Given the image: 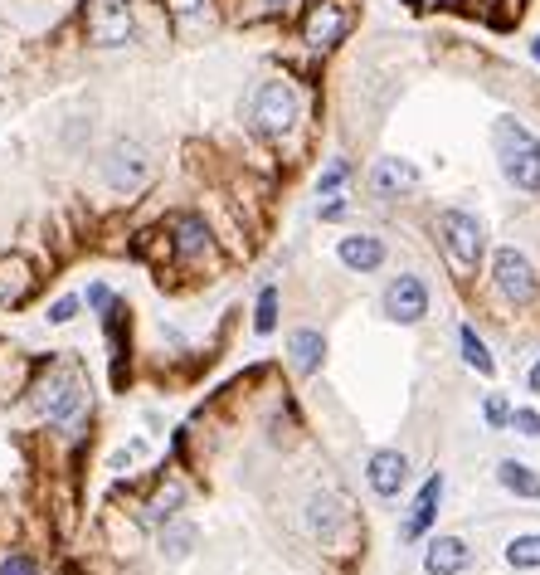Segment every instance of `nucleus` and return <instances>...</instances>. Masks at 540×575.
Returning <instances> with one entry per match:
<instances>
[{"mask_svg": "<svg viewBox=\"0 0 540 575\" xmlns=\"http://www.w3.org/2000/svg\"><path fill=\"white\" fill-rule=\"evenodd\" d=\"M492 152H497V166L516 191L540 195V137L526 122L497 117L492 122Z\"/></svg>", "mask_w": 540, "mask_h": 575, "instance_id": "obj_1", "label": "nucleus"}, {"mask_svg": "<svg viewBox=\"0 0 540 575\" xmlns=\"http://www.w3.org/2000/svg\"><path fill=\"white\" fill-rule=\"evenodd\" d=\"M302 117V93L292 78H263L249 88V103H244V122H249L258 137L268 142H283Z\"/></svg>", "mask_w": 540, "mask_h": 575, "instance_id": "obj_2", "label": "nucleus"}, {"mask_svg": "<svg viewBox=\"0 0 540 575\" xmlns=\"http://www.w3.org/2000/svg\"><path fill=\"white\" fill-rule=\"evenodd\" d=\"M433 230H438V244H443V254H448V264H453L458 278L477 273L482 249H487V230H482V220L472 210H443Z\"/></svg>", "mask_w": 540, "mask_h": 575, "instance_id": "obj_3", "label": "nucleus"}, {"mask_svg": "<svg viewBox=\"0 0 540 575\" xmlns=\"http://www.w3.org/2000/svg\"><path fill=\"white\" fill-rule=\"evenodd\" d=\"M356 25V0H312L302 10V44L312 54H331Z\"/></svg>", "mask_w": 540, "mask_h": 575, "instance_id": "obj_4", "label": "nucleus"}, {"mask_svg": "<svg viewBox=\"0 0 540 575\" xmlns=\"http://www.w3.org/2000/svg\"><path fill=\"white\" fill-rule=\"evenodd\" d=\"M83 39L93 49H122L137 39V10L127 0H88L83 5Z\"/></svg>", "mask_w": 540, "mask_h": 575, "instance_id": "obj_5", "label": "nucleus"}, {"mask_svg": "<svg viewBox=\"0 0 540 575\" xmlns=\"http://www.w3.org/2000/svg\"><path fill=\"white\" fill-rule=\"evenodd\" d=\"M103 181H108L117 195H137L151 181V156H146L142 142H132V137H122V142H112L108 156H103Z\"/></svg>", "mask_w": 540, "mask_h": 575, "instance_id": "obj_6", "label": "nucleus"}, {"mask_svg": "<svg viewBox=\"0 0 540 575\" xmlns=\"http://www.w3.org/2000/svg\"><path fill=\"white\" fill-rule=\"evenodd\" d=\"M78 405H83V381H78L73 366H54V371L35 385V410L44 415V420L64 424Z\"/></svg>", "mask_w": 540, "mask_h": 575, "instance_id": "obj_7", "label": "nucleus"}, {"mask_svg": "<svg viewBox=\"0 0 540 575\" xmlns=\"http://www.w3.org/2000/svg\"><path fill=\"white\" fill-rule=\"evenodd\" d=\"M492 278H497L506 303H531V298H536V269H531V259H526L521 249H497Z\"/></svg>", "mask_w": 540, "mask_h": 575, "instance_id": "obj_8", "label": "nucleus"}, {"mask_svg": "<svg viewBox=\"0 0 540 575\" xmlns=\"http://www.w3.org/2000/svg\"><path fill=\"white\" fill-rule=\"evenodd\" d=\"M424 312H429V288H424V278L399 273L395 283L385 288V317H390V322H404V327H414V322H424Z\"/></svg>", "mask_w": 540, "mask_h": 575, "instance_id": "obj_9", "label": "nucleus"}, {"mask_svg": "<svg viewBox=\"0 0 540 575\" xmlns=\"http://www.w3.org/2000/svg\"><path fill=\"white\" fill-rule=\"evenodd\" d=\"M365 483L375 498H399V488L409 483V459L399 449H375L370 468H365Z\"/></svg>", "mask_w": 540, "mask_h": 575, "instance_id": "obj_10", "label": "nucleus"}, {"mask_svg": "<svg viewBox=\"0 0 540 575\" xmlns=\"http://www.w3.org/2000/svg\"><path fill=\"white\" fill-rule=\"evenodd\" d=\"M370 191L380 200H399V195H414L419 191V171L404 161V156H380L375 171H370Z\"/></svg>", "mask_w": 540, "mask_h": 575, "instance_id": "obj_11", "label": "nucleus"}, {"mask_svg": "<svg viewBox=\"0 0 540 575\" xmlns=\"http://www.w3.org/2000/svg\"><path fill=\"white\" fill-rule=\"evenodd\" d=\"M307 527H312V537L341 541V532L351 527V507L341 498H331V493H312V502H307Z\"/></svg>", "mask_w": 540, "mask_h": 575, "instance_id": "obj_12", "label": "nucleus"}, {"mask_svg": "<svg viewBox=\"0 0 540 575\" xmlns=\"http://www.w3.org/2000/svg\"><path fill=\"white\" fill-rule=\"evenodd\" d=\"M180 39H205L215 30V0H161Z\"/></svg>", "mask_w": 540, "mask_h": 575, "instance_id": "obj_13", "label": "nucleus"}, {"mask_svg": "<svg viewBox=\"0 0 540 575\" xmlns=\"http://www.w3.org/2000/svg\"><path fill=\"white\" fill-rule=\"evenodd\" d=\"M336 259L351 273H375L385 264V244H380L375 234H346V239L336 244Z\"/></svg>", "mask_w": 540, "mask_h": 575, "instance_id": "obj_14", "label": "nucleus"}, {"mask_svg": "<svg viewBox=\"0 0 540 575\" xmlns=\"http://www.w3.org/2000/svg\"><path fill=\"white\" fill-rule=\"evenodd\" d=\"M472 561V546L463 537H433L424 551V571L429 575H458Z\"/></svg>", "mask_w": 540, "mask_h": 575, "instance_id": "obj_15", "label": "nucleus"}, {"mask_svg": "<svg viewBox=\"0 0 540 575\" xmlns=\"http://www.w3.org/2000/svg\"><path fill=\"white\" fill-rule=\"evenodd\" d=\"M171 249H176V259H200L205 249H210V225L200 220V215H176L171 220Z\"/></svg>", "mask_w": 540, "mask_h": 575, "instance_id": "obj_16", "label": "nucleus"}, {"mask_svg": "<svg viewBox=\"0 0 540 575\" xmlns=\"http://www.w3.org/2000/svg\"><path fill=\"white\" fill-rule=\"evenodd\" d=\"M288 361L297 376H317L326 361V337L322 332H312V327H302V332H292L288 337Z\"/></svg>", "mask_w": 540, "mask_h": 575, "instance_id": "obj_17", "label": "nucleus"}, {"mask_svg": "<svg viewBox=\"0 0 540 575\" xmlns=\"http://www.w3.org/2000/svg\"><path fill=\"white\" fill-rule=\"evenodd\" d=\"M30 288H35L30 264H25L20 254H5V259H0V307L25 303V298H30Z\"/></svg>", "mask_w": 540, "mask_h": 575, "instance_id": "obj_18", "label": "nucleus"}, {"mask_svg": "<svg viewBox=\"0 0 540 575\" xmlns=\"http://www.w3.org/2000/svg\"><path fill=\"white\" fill-rule=\"evenodd\" d=\"M438 498H443V473H433L429 483L419 488V498H414V512H409V522H404V537H419V532L429 527L433 512H438Z\"/></svg>", "mask_w": 540, "mask_h": 575, "instance_id": "obj_19", "label": "nucleus"}, {"mask_svg": "<svg viewBox=\"0 0 540 575\" xmlns=\"http://www.w3.org/2000/svg\"><path fill=\"white\" fill-rule=\"evenodd\" d=\"M497 483H502L506 493H516V498H536L540 502V478L526 468V463L502 459V463H497Z\"/></svg>", "mask_w": 540, "mask_h": 575, "instance_id": "obj_20", "label": "nucleus"}, {"mask_svg": "<svg viewBox=\"0 0 540 575\" xmlns=\"http://www.w3.org/2000/svg\"><path fill=\"white\" fill-rule=\"evenodd\" d=\"M458 342H463V361H468L477 376H492L497 371V361H492V351H487V342L472 332V327H458Z\"/></svg>", "mask_w": 540, "mask_h": 575, "instance_id": "obj_21", "label": "nucleus"}, {"mask_svg": "<svg viewBox=\"0 0 540 575\" xmlns=\"http://www.w3.org/2000/svg\"><path fill=\"white\" fill-rule=\"evenodd\" d=\"M190 546H195V527L171 517V522L161 527V551H166L171 561H185V556H190Z\"/></svg>", "mask_w": 540, "mask_h": 575, "instance_id": "obj_22", "label": "nucleus"}, {"mask_svg": "<svg viewBox=\"0 0 540 575\" xmlns=\"http://www.w3.org/2000/svg\"><path fill=\"white\" fill-rule=\"evenodd\" d=\"M506 561H511L516 571H536V566H540V532L511 541V546H506Z\"/></svg>", "mask_w": 540, "mask_h": 575, "instance_id": "obj_23", "label": "nucleus"}, {"mask_svg": "<svg viewBox=\"0 0 540 575\" xmlns=\"http://www.w3.org/2000/svg\"><path fill=\"white\" fill-rule=\"evenodd\" d=\"M273 327H278V288H263L258 293V312H253V332L268 337Z\"/></svg>", "mask_w": 540, "mask_h": 575, "instance_id": "obj_24", "label": "nucleus"}, {"mask_svg": "<svg viewBox=\"0 0 540 575\" xmlns=\"http://www.w3.org/2000/svg\"><path fill=\"white\" fill-rule=\"evenodd\" d=\"M346 176H351V161H341V156H336V161L326 166L322 176H317V191H322V195H336L341 186H346Z\"/></svg>", "mask_w": 540, "mask_h": 575, "instance_id": "obj_25", "label": "nucleus"}, {"mask_svg": "<svg viewBox=\"0 0 540 575\" xmlns=\"http://www.w3.org/2000/svg\"><path fill=\"white\" fill-rule=\"evenodd\" d=\"M482 415H487V424H492V429H502V424H511V405H506L502 395H487Z\"/></svg>", "mask_w": 540, "mask_h": 575, "instance_id": "obj_26", "label": "nucleus"}, {"mask_svg": "<svg viewBox=\"0 0 540 575\" xmlns=\"http://www.w3.org/2000/svg\"><path fill=\"white\" fill-rule=\"evenodd\" d=\"M511 429L526 434V439H540V415L536 410H511Z\"/></svg>", "mask_w": 540, "mask_h": 575, "instance_id": "obj_27", "label": "nucleus"}, {"mask_svg": "<svg viewBox=\"0 0 540 575\" xmlns=\"http://www.w3.org/2000/svg\"><path fill=\"white\" fill-rule=\"evenodd\" d=\"M288 5H292V0H249V5H244V15H249V20H263V15H283Z\"/></svg>", "mask_w": 540, "mask_h": 575, "instance_id": "obj_28", "label": "nucleus"}, {"mask_svg": "<svg viewBox=\"0 0 540 575\" xmlns=\"http://www.w3.org/2000/svg\"><path fill=\"white\" fill-rule=\"evenodd\" d=\"M44 317H49L54 327H64V322H73V317H78V298H59V303L49 307Z\"/></svg>", "mask_w": 540, "mask_h": 575, "instance_id": "obj_29", "label": "nucleus"}, {"mask_svg": "<svg viewBox=\"0 0 540 575\" xmlns=\"http://www.w3.org/2000/svg\"><path fill=\"white\" fill-rule=\"evenodd\" d=\"M0 575H39V566L30 561V556H20V551H15V556H5V561H0Z\"/></svg>", "mask_w": 540, "mask_h": 575, "instance_id": "obj_30", "label": "nucleus"}, {"mask_svg": "<svg viewBox=\"0 0 540 575\" xmlns=\"http://www.w3.org/2000/svg\"><path fill=\"white\" fill-rule=\"evenodd\" d=\"M88 303H93V307H112V293L103 288V283H93V288H88Z\"/></svg>", "mask_w": 540, "mask_h": 575, "instance_id": "obj_31", "label": "nucleus"}, {"mask_svg": "<svg viewBox=\"0 0 540 575\" xmlns=\"http://www.w3.org/2000/svg\"><path fill=\"white\" fill-rule=\"evenodd\" d=\"M346 215V200H326L322 205V220H341Z\"/></svg>", "mask_w": 540, "mask_h": 575, "instance_id": "obj_32", "label": "nucleus"}, {"mask_svg": "<svg viewBox=\"0 0 540 575\" xmlns=\"http://www.w3.org/2000/svg\"><path fill=\"white\" fill-rule=\"evenodd\" d=\"M531 390H540V361L531 366Z\"/></svg>", "mask_w": 540, "mask_h": 575, "instance_id": "obj_33", "label": "nucleus"}, {"mask_svg": "<svg viewBox=\"0 0 540 575\" xmlns=\"http://www.w3.org/2000/svg\"><path fill=\"white\" fill-rule=\"evenodd\" d=\"M531 54H536V64H540V35H536V39H531Z\"/></svg>", "mask_w": 540, "mask_h": 575, "instance_id": "obj_34", "label": "nucleus"}, {"mask_svg": "<svg viewBox=\"0 0 540 575\" xmlns=\"http://www.w3.org/2000/svg\"><path fill=\"white\" fill-rule=\"evenodd\" d=\"M419 5H433V0H419Z\"/></svg>", "mask_w": 540, "mask_h": 575, "instance_id": "obj_35", "label": "nucleus"}]
</instances>
